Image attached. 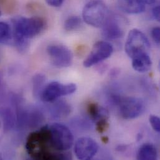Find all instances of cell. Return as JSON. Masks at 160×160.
<instances>
[{"mask_svg":"<svg viewBox=\"0 0 160 160\" xmlns=\"http://www.w3.org/2000/svg\"><path fill=\"white\" fill-rule=\"evenodd\" d=\"M4 96V87L2 83V80L1 79V77L0 76V102L2 100Z\"/></svg>","mask_w":160,"mask_h":160,"instance_id":"25","label":"cell"},{"mask_svg":"<svg viewBox=\"0 0 160 160\" xmlns=\"http://www.w3.org/2000/svg\"><path fill=\"white\" fill-rule=\"evenodd\" d=\"M150 43L146 35L137 29H132L128 35L125 46L127 54L132 59L150 54Z\"/></svg>","mask_w":160,"mask_h":160,"instance_id":"3","label":"cell"},{"mask_svg":"<svg viewBox=\"0 0 160 160\" xmlns=\"http://www.w3.org/2000/svg\"><path fill=\"white\" fill-rule=\"evenodd\" d=\"M12 37L16 48L21 52L27 51L29 39L39 35L46 27V21L41 17L17 16L12 19Z\"/></svg>","mask_w":160,"mask_h":160,"instance_id":"1","label":"cell"},{"mask_svg":"<svg viewBox=\"0 0 160 160\" xmlns=\"http://www.w3.org/2000/svg\"></svg>","mask_w":160,"mask_h":160,"instance_id":"28","label":"cell"},{"mask_svg":"<svg viewBox=\"0 0 160 160\" xmlns=\"http://www.w3.org/2000/svg\"><path fill=\"white\" fill-rule=\"evenodd\" d=\"M0 15H1V11H0Z\"/></svg>","mask_w":160,"mask_h":160,"instance_id":"27","label":"cell"},{"mask_svg":"<svg viewBox=\"0 0 160 160\" xmlns=\"http://www.w3.org/2000/svg\"><path fill=\"white\" fill-rule=\"evenodd\" d=\"M113 48L106 41H98L93 46L90 54L83 61V66L90 68L110 57Z\"/></svg>","mask_w":160,"mask_h":160,"instance_id":"8","label":"cell"},{"mask_svg":"<svg viewBox=\"0 0 160 160\" xmlns=\"http://www.w3.org/2000/svg\"><path fill=\"white\" fill-rule=\"evenodd\" d=\"M64 2L62 0H48L46 1V3L52 7H59Z\"/></svg>","mask_w":160,"mask_h":160,"instance_id":"23","label":"cell"},{"mask_svg":"<svg viewBox=\"0 0 160 160\" xmlns=\"http://www.w3.org/2000/svg\"><path fill=\"white\" fill-rule=\"evenodd\" d=\"M47 52L52 64L58 68L69 67L73 61V54L66 46L61 44L49 45Z\"/></svg>","mask_w":160,"mask_h":160,"instance_id":"7","label":"cell"},{"mask_svg":"<svg viewBox=\"0 0 160 160\" xmlns=\"http://www.w3.org/2000/svg\"><path fill=\"white\" fill-rule=\"evenodd\" d=\"M82 24L80 17L72 16L69 17L64 22V29L68 31H72L79 29Z\"/></svg>","mask_w":160,"mask_h":160,"instance_id":"18","label":"cell"},{"mask_svg":"<svg viewBox=\"0 0 160 160\" xmlns=\"http://www.w3.org/2000/svg\"><path fill=\"white\" fill-rule=\"evenodd\" d=\"M108 120H101L96 123V129L99 133H103L108 128Z\"/></svg>","mask_w":160,"mask_h":160,"instance_id":"21","label":"cell"},{"mask_svg":"<svg viewBox=\"0 0 160 160\" xmlns=\"http://www.w3.org/2000/svg\"><path fill=\"white\" fill-rule=\"evenodd\" d=\"M0 160H3V158H2V155L0 154Z\"/></svg>","mask_w":160,"mask_h":160,"instance_id":"26","label":"cell"},{"mask_svg":"<svg viewBox=\"0 0 160 160\" xmlns=\"http://www.w3.org/2000/svg\"><path fill=\"white\" fill-rule=\"evenodd\" d=\"M150 123L153 129L159 133L160 132V119L157 115H151L149 118Z\"/></svg>","mask_w":160,"mask_h":160,"instance_id":"20","label":"cell"},{"mask_svg":"<svg viewBox=\"0 0 160 160\" xmlns=\"http://www.w3.org/2000/svg\"><path fill=\"white\" fill-rule=\"evenodd\" d=\"M48 127L49 143L52 150L66 152L72 148L74 142V136L67 126L59 123H54Z\"/></svg>","mask_w":160,"mask_h":160,"instance_id":"2","label":"cell"},{"mask_svg":"<svg viewBox=\"0 0 160 160\" xmlns=\"http://www.w3.org/2000/svg\"><path fill=\"white\" fill-rule=\"evenodd\" d=\"M76 90L77 86L74 83L64 84L54 81L44 87L41 97L46 102H54L61 97L72 94Z\"/></svg>","mask_w":160,"mask_h":160,"instance_id":"6","label":"cell"},{"mask_svg":"<svg viewBox=\"0 0 160 160\" xmlns=\"http://www.w3.org/2000/svg\"><path fill=\"white\" fill-rule=\"evenodd\" d=\"M120 116L125 120H133L140 116L145 110L142 99L134 97H125L117 99Z\"/></svg>","mask_w":160,"mask_h":160,"instance_id":"5","label":"cell"},{"mask_svg":"<svg viewBox=\"0 0 160 160\" xmlns=\"http://www.w3.org/2000/svg\"><path fill=\"white\" fill-rule=\"evenodd\" d=\"M137 160H158V151L155 146L152 143L142 145L138 150Z\"/></svg>","mask_w":160,"mask_h":160,"instance_id":"13","label":"cell"},{"mask_svg":"<svg viewBox=\"0 0 160 160\" xmlns=\"http://www.w3.org/2000/svg\"><path fill=\"white\" fill-rule=\"evenodd\" d=\"M108 9L102 1H92L83 7L82 17L88 25L95 28L103 26L108 17Z\"/></svg>","mask_w":160,"mask_h":160,"instance_id":"4","label":"cell"},{"mask_svg":"<svg viewBox=\"0 0 160 160\" xmlns=\"http://www.w3.org/2000/svg\"><path fill=\"white\" fill-rule=\"evenodd\" d=\"M132 64L134 70L139 72H145L150 70L152 62L150 54L144 55L132 59Z\"/></svg>","mask_w":160,"mask_h":160,"instance_id":"15","label":"cell"},{"mask_svg":"<svg viewBox=\"0 0 160 160\" xmlns=\"http://www.w3.org/2000/svg\"><path fill=\"white\" fill-rule=\"evenodd\" d=\"M12 38V31L8 24L0 21V43L3 44H9Z\"/></svg>","mask_w":160,"mask_h":160,"instance_id":"17","label":"cell"},{"mask_svg":"<svg viewBox=\"0 0 160 160\" xmlns=\"http://www.w3.org/2000/svg\"><path fill=\"white\" fill-rule=\"evenodd\" d=\"M152 36L155 42L157 44H159L160 41V29L159 27H155L152 29Z\"/></svg>","mask_w":160,"mask_h":160,"instance_id":"22","label":"cell"},{"mask_svg":"<svg viewBox=\"0 0 160 160\" xmlns=\"http://www.w3.org/2000/svg\"><path fill=\"white\" fill-rule=\"evenodd\" d=\"M87 112L89 116L97 122L101 120H108V113L107 110L97 103H90L87 107Z\"/></svg>","mask_w":160,"mask_h":160,"instance_id":"14","label":"cell"},{"mask_svg":"<svg viewBox=\"0 0 160 160\" xmlns=\"http://www.w3.org/2000/svg\"><path fill=\"white\" fill-rule=\"evenodd\" d=\"M71 111V108L66 102H59L54 105L51 110V113L54 118H61L68 116Z\"/></svg>","mask_w":160,"mask_h":160,"instance_id":"16","label":"cell"},{"mask_svg":"<svg viewBox=\"0 0 160 160\" xmlns=\"http://www.w3.org/2000/svg\"><path fill=\"white\" fill-rule=\"evenodd\" d=\"M0 117L5 130H10L16 124V113L12 108L8 107H0Z\"/></svg>","mask_w":160,"mask_h":160,"instance_id":"12","label":"cell"},{"mask_svg":"<svg viewBox=\"0 0 160 160\" xmlns=\"http://www.w3.org/2000/svg\"><path fill=\"white\" fill-rule=\"evenodd\" d=\"M0 123H1V122H0Z\"/></svg>","mask_w":160,"mask_h":160,"instance_id":"29","label":"cell"},{"mask_svg":"<svg viewBox=\"0 0 160 160\" xmlns=\"http://www.w3.org/2000/svg\"><path fill=\"white\" fill-rule=\"evenodd\" d=\"M46 78L44 75L38 74L34 77L33 79V90L35 94H41L44 89Z\"/></svg>","mask_w":160,"mask_h":160,"instance_id":"19","label":"cell"},{"mask_svg":"<svg viewBox=\"0 0 160 160\" xmlns=\"http://www.w3.org/2000/svg\"><path fill=\"white\" fill-rule=\"evenodd\" d=\"M118 4L122 10L130 14H139L143 12L146 8L145 1H120L118 2Z\"/></svg>","mask_w":160,"mask_h":160,"instance_id":"11","label":"cell"},{"mask_svg":"<svg viewBox=\"0 0 160 160\" xmlns=\"http://www.w3.org/2000/svg\"><path fill=\"white\" fill-rule=\"evenodd\" d=\"M125 19L118 15L108 16L103 25V34L107 39H117L123 37Z\"/></svg>","mask_w":160,"mask_h":160,"instance_id":"9","label":"cell"},{"mask_svg":"<svg viewBox=\"0 0 160 160\" xmlns=\"http://www.w3.org/2000/svg\"><path fill=\"white\" fill-rule=\"evenodd\" d=\"M160 8L159 6H157L154 7L152 9V14H153V17L158 21H160Z\"/></svg>","mask_w":160,"mask_h":160,"instance_id":"24","label":"cell"},{"mask_svg":"<svg viewBox=\"0 0 160 160\" xmlns=\"http://www.w3.org/2000/svg\"><path fill=\"white\" fill-rule=\"evenodd\" d=\"M98 145L93 139L89 137L79 138L74 145V153L79 160H91L98 150Z\"/></svg>","mask_w":160,"mask_h":160,"instance_id":"10","label":"cell"}]
</instances>
